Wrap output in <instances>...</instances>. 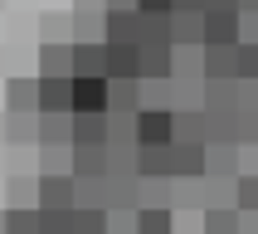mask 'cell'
Here are the masks:
<instances>
[{"label":"cell","mask_w":258,"mask_h":234,"mask_svg":"<svg viewBox=\"0 0 258 234\" xmlns=\"http://www.w3.org/2000/svg\"><path fill=\"white\" fill-rule=\"evenodd\" d=\"M137 146H171V107H142L132 117Z\"/></svg>","instance_id":"6da1fadb"},{"label":"cell","mask_w":258,"mask_h":234,"mask_svg":"<svg viewBox=\"0 0 258 234\" xmlns=\"http://www.w3.org/2000/svg\"><path fill=\"white\" fill-rule=\"evenodd\" d=\"M205 44H239V5H205Z\"/></svg>","instance_id":"7a4b0ae2"},{"label":"cell","mask_w":258,"mask_h":234,"mask_svg":"<svg viewBox=\"0 0 258 234\" xmlns=\"http://www.w3.org/2000/svg\"><path fill=\"white\" fill-rule=\"evenodd\" d=\"M205 176V142H171V181H200Z\"/></svg>","instance_id":"3957f363"},{"label":"cell","mask_w":258,"mask_h":234,"mask_svg":"<svg viewBox=\"0 0 258 234\" xmlns=\"http://www.w3.org/2000/svg\"><path fill=\"white\" fill-rule=\"evenodd\" d=\"M142 112V83L137 78H107V117H137Z\"/></svg>","instance_id":"277c9868"},{"label":"cell","mask_w":258,"mask_h":234,"mask_svg":"<svg viewBox=\"0 0 258 234\" xmlns=\"http://www.w3.org/2000/svg\"><path fill=\"white\" fill-rule=\"evenodd\" d=\"M69 142L73 146H107V112H73Z\"/></svg>","instance_id":"5b68a950"},{"label":"cell","mask_w":258,"mask_h":234,"mask_svg":"<svg viewBox=\"0 0 258 234\" xmlns=\"http://www.w3.org/2000/svg\"><path fill=\"white\" fill-rule=\"evenodd\" d=\"M137 78H171V44L166 39L137 44Z\"/></svg>","instance_id":"8992f818"},{"label":"cell","mask_w":258,"mask_h":234,"mask_svg":"<svg viewBox=\"0 0 258 234\" xmlns=\"http://www.w3.org/2000/svg\"><path fill=\"white\" fill-rule=\"evenodd\" d=\"M39 210H73V176L58 171L39 176Z\"/></svg>","instance_id":"52a82bcc"},{"label":"cell","mask_w":258,"mask_h":234,"mask_svg":"<svg viewBox=\"0 0 258 234\" xmlns=\"http://www.w3.org/2000/svg\"><path fill=\"white\" fill-rule=\"evenodd\" d=\"M73 112H107V78H73Z\"/></svg>","instance_id":"ba28073f"},{"label":"cell","mask_w":258,"mask_h":234,"mask_svg":"<svg viewBox=\"0 0 258 234\" xmlns=\"http://www.w3.org/2000/svg\"><path fill=\"white\" fill-rule=\"evenodd\" d=\"M102 69H107V78H137V44L107 39L102 44Z\"/></svg>","instance_id":"9c48e42d"},{"label":"cell","mask_w":258,"mask_h":234,"mask_svg":"<svg viewBox=\"0 0 258 234\" xmlns=\"http://www.w3.org/2000/svg\"><path fill=\"white\" fill-rule=\"evenodd\" d=\"M39 112H73V78H39Z\"/></svg>","instance_id":"30bf717a"},{"label":"cell","mask_w":258,"mask_h":234,"mask_svg":"<svg viewBox=\"0 0 258 234\" xmlns=\"http://www.w3.org/2000/svg\"><path fill=\"white\" fill-rule=\"evenodd\" d=\"M205 176H239V142H205Z\"/></svg>","instance_id":"8fae6325"},{"label":"cell","mask_w":258,"mask_h":234,"mask_svg":"<svg viewBox=\"0 0 258 234\" xmlns=\"http://www.w3.org/2000/svg\"><path fill=\"white\" fill-rule=\"evenodd\" d=\"M107 176V146H73V181H102Z\"/></svg>","instance_id":"7c38bea8"},{"label":"cell","mask_w":258,"mask_h":234,"mask_svg":"<svg viewBox=\"0 0 258 234\" xmlns=\"http://www.w3.org/2000/svg\"><path fill=\"white\" fill-rule=\"evenodd\" d=\"M102 29H107V39H117V44H137V39H142V15H137V10H107V25H102ZM107 39H102V44H107Z\"/></svg>","instance_id":"4fadbf2b"},{"label":"cell","mask_w":258,"mask_h":234,"mask_svg":"<svg viewBox=\"0 0 258 234\" xmlns=\"http://www.w3.org/2000/svg\"><path fill=\"white\" fill-rule=\"evenodd\" d=\"M39 78H73V44H44Z\"/></svg>","instance_id":"5bb4252c"},{"label":"cell","mask_w":258,"mask_h":234,"mask_svg":"<svg viewBox=\"0 0 258 234\" xmlns=\"http://www.w3.org/2000/svg\"><path fill=\"white\" fill-rule=\"evenodd\" d=\"M132 234H175V215L171 210H146V205H137L132 210Z\"/></svg>","instance_id":"9a60e30c"},{"label":"cell","mask_w":258,"mask_h":234,"mask_svg":"<svg viewBox=\"0 0 258 234\" xmlns=\"http://www.w3.org/2000/svg\"><path fill=\"white\" fill-rule=\"evenodd\" d=\"M107 78V69H102V44H88V39H78L73 44V78Z\"/></svg>","instance_id":"2e32d148"},{"label":"cell","mask_w":258,"mask_h":234,"mask_svg":"<svg viewBox=\"0 0 258 234\" xmlns=\"http://www.w3.org/2000/svg\"><path fill=\"white\" fill-rule=\"evenodd\" d=\"M5 98H10V112H39V78H10L5 88Z\"/></svg>","instance_id":"e0dca14e"},{"label":"cell","mask_w":258,"mask_h":234,"mask_svg":"<svg viewBox=\"0 0 258 234\" xmlns=\"http://www.w3.org/2000/svg\"><path fill=\"white\" fill-rule=\"evenodd\" d=\"M69 117H73V112H39V127H34V137H39L44 146L69 142ZM69 146H73V142H69Z\"/></svg>","instance_id":"ac0fdd59"},{"label":"cell","mask_w":258,"mask_h":234,"mask_svg":"<svg viewBox=\"0 0 258 234\" xmlns=\"http://www.w3.org/2000/svg\"><path fill=\"white\" fill-rule=\"evenodd\" d=\"M200 229H205V234H239V210H224V205H205Z\"/></svg>","instance_id":"d6986e66"},{"label":"cell","mask_w":258,"mask_h":234,"mask_svg":"<svg viewBox=\"0 0 258 234\" xmlns=\"http://www.w3.org/2000/svg\"><path fill=\"white\" fill-rule=\"evenodd\" d=\"M234 210L239 215H258V171H239V181H234Z\"/></svg>","instance_id":"ffe728a7"},{"label":"cell","mask_w":258,"mask_h":234,"mask_svg":"<svg viewBox=\"0 0 258 234\" xmlns=\"http://www.w3.org/2000/svg\"><path fill=\"white\" fill-rule=\"evenodd\" d=\"M5 234H39V205L34 210H20L15 205L10 215H5Z\"/></svg>","instance_id":"44dd1931"},{"label":"cell","mask_w":258,"mask_h":234,"mask_svg":"<svg viewBox=\"0 0 258 234\" xmlns=\"http://www.w3.org/2000/svg\"><path fill=\"white\" fill-rule=\"evenodd\" d=\"M73 234H107V210H73Z\"/></svg>","instance_id":"7402d4cb"},{"label":"cell","mask_w":258,"mask_h":234,"mask_svg":"<svg viewBox=\"0 0 258 234\" xmlns=\"http://www.w3.org/2000/svg\"><path fill=\"white\" fill-rule=\"evenodd\" d=\"M234 64H239V78H258V39L234 44Z\"/></svg>","instance_id":"603a6c76"},{"label":"cell","mask_w":258,"mask_h":234,"mask_svg":"<svg viewBox=\"0 0 258 234\" xmlns=\"http://www.w3.org/2000/svg\"><path fill=\"white\" fill-rule=\"evenodd\" d=\"M258 142V112H239V146Z\"/></svg>","instance_id":"cb8c5ba5"},{"label":"cell","mask_w":258,"mask_h":234,"mask_svg":"<svg viewBox=\"0 0 258 234\" xmlns=\"http://www.w3.org/2000/svg\"><path fill=\"white\" fill-rule=\"evenodd\" d=\"M34 190H39V181H29V186H25V181H10V210H15V205H29Z\"/></svg>","instance_id":"d4e9b609"},{"label":"cell","mask_w":258,"mask_h":234,"mask_svg":"<svg viewBox=\"0 0 258 234\" xmlns=\"http://www.w3.org/2000/svg\"><path fill=\"white\" fill-rule=\"evenodd\" d=\"M175 0H137V15H171Z\"/></svg>","instance_id":"484cf974"},{"label":"cell","mask_w":258,"mask_h":234,"mask_svg":"<svg viewBox=\"0 0 258 234\" xmlns=\"http://www.w3.org/2000/svg\"><path fill=\"white\" fill-rule=\"evenodd\" d=\"M205 5H210V0H175L171 10H195V15H200V10H205Z\"/></svg>","instance_id":"4316f807"},{"label":"cell","mask_w":258,"mask_h":234,"mask_svg":"<svg viewBox=\"0 0 258 234\" xmlns=\"http://www.w3.org/2000/svg\"><path fill=\"white\" fill-rule=\"evenodd\" d=\"M10 137H34V122H10Z\"/></svg>","instance_id":"83f0119b"},{"label":"cell","mask_w":258,"mask_h":234,"mask_svg":"<svg viewBox=\"0 0 258 234\" xmlns=\"http://www.w3.org/2000/svg\"><path fill=\"white\" fill-rule=\"evenodd\" d=\"M0 234H5V215H0Z\"/></svg>","instance_id":"f1b7e54d"}]
</instances>
